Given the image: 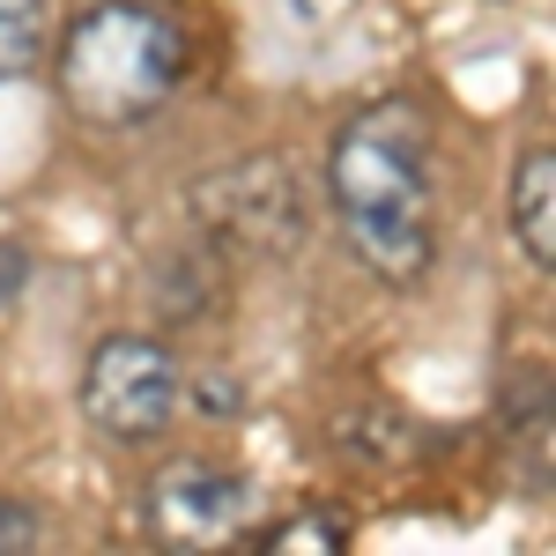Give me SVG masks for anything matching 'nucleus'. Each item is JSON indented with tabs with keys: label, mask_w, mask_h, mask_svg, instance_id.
Instances as JSON below:
<instances>
[{
	"label": "nucleus",
	"mask_w": 556,
	"mask_h": 556,
	"mask_svg": "<svg viewBox=\"0 0 556 556\" xmlns=\"http://www.w3.org/2000/svg\"><path fill=\"white\" fill-rule=\"evenodd\" d=\"M327 186L356 260L386 282H416L430 267V134L416 104H371L334 134Z\"/></svg>",
	"instance_id": "obj_1"
},
{
	"label": "nucleus",
	"mask_w": 556,
	"mask_h": 556,
	"mask_svg": "<svg viewBox=\"0 0 556 556\" xmlns=\"http://www.w3.org/2000/svg\"><path fill=\"white\" fill-rule=\"evenodd\" d=\"M186 75V45L172 15L141 8V0H97L75 15V30L60 45V89L89 127H134L149 119Z\"/></svg>",
	"instance_id": "obj_2"
},
{
	"label": "nucleus",
	"mask_w": 556,
	"mask_h": 556,
	"mask_svg": "<svg viewBox=\"0 0 556 556\" xmlns=\"http://www.w3.org/2000/svg\"><path fill=\"white\" fill-rule=\"evenodd\" d=\"M178 408V364L172 349L141 342V334H119L89 356L83 371V416L104 438H156Z\"/></svg>",
	"instance_id": "obj_3"
},
{
	"label": "nucleus",
	"mask_w": 556,
	"mask_h": 556,
	"mask_svg": "<svg viewBox=\"0 0 556 556\" xmlns=\"http://www.w3.org/2000/svg\"><path fill=\"white\" fill-rule=\"evenodd\" d=\"M201 215H208L215 238L253 245V253H275V245H290L304 230L298 178H290V164H275V156H253V164H238V172L208 178V186H201Z\"/></svg>",
	"instance_id": "obj_4"
},
{
	"label": "nucleus",
	"mask_w": 556,
	"mask_h": 556,
	"mask_svg": "<svg viewBox=\"0 0 556 556\" xmlns=\"http://www.w3.org/2000/svg\"><path fill=\"white\" fill-rule=\"evenodd\" d=\"M253 519V482L245 475H215V468H172L156 482V527L178 549H208L223 534H238Z\"/></svg>",
	"instance_id": "obj_5"
},
{
	"label": "nucleus",
	"mask_w": 556,
	"mask_h": 556,
	"mask_svg": "<svg viewBox=\"0 0 556 556\" xmlns=\"http://www.w3.org/2000/svg\"><path fill=\"white\" fill-rule=\"evenodd\" d=\"M513 230H519V245H527L534 267L556 260V156L549 149H534L513 172Z\"/></svg>",
	"instance_id": "obj_6"
},
{
	"label": "nucleus",
	"mask_w": 556,
	"mask_h": 556,
	"mask_svg": "<svg viewBox=\"0 0 556 556\" xmlns=\"http://www.w3.org/2000/svg\"><path fill=\"white\" fill-rule=\"evenodd\" d=\"M45 45V0H0V83H15Z\"/></svg>",
	"instance_id": "obj_7"
},
{
	"label": "nucleus",
	"mask_w": 556,
	"mask_h": 556,
	"mask_svg": "<svg viewBox=\"0 0 556 556\" xmlns=\"http://www.w3.org/2000/svg\"><path fill=\"white\" fill-rule=\"evenodd\" d=\"M0 549H38V513L0 497Z\"/></svg>",
	"instance_id": "obj_8"
}]
</instances>
